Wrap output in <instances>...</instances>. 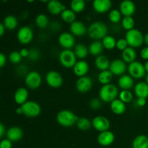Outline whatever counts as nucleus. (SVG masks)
Segmentation results:
<instances>
[{
    "label": "nucleus",
    "instance_id": "obj_1",
    "mask_svg": "<svg viewBox=\"0 0 148 148\" xmlns=\"http://www.w3.org/2000/svg\"><path fill=\"white\" fill-rule=\"evenodd\" d=\"M88 33L90 37L94 40L103 39L108 33V27L102 22H94L88 27Z\"/></svg>",
    "mask_w": 148,
    "mask_h": 148
},
{
    "label": "nucleus",
    "instance_id": "obj_2",
    "mask_svg": "<svg viewBox=\"0 0 148 148\" xmlns=\"http://www.w3.org/2000/svg\"><path fill=\"white\" fill-rule=\"evenodd\" d=\"M79 120L77 116L69 110H62L56 115V121L64 127H69L77 124Z\"/></svg>",
    "mask_w": 148,
    "mask_h": 148
},
{
    "label": "nucleus",
    "instance_id": "obj_3",
    "mask_svg": "<svg viewBox=\"0 0 148 148\" xmlns=\"http://www.w3.org/2000/svg\"><path fill=\"white\" fill-rule=\"evenodd\" d=\"M119 95V90L113 84H108V85H103L101 88L99 92V97L101 101L106 103L112 102L116 97Z\"/></svg>",
    "mask_w": 148,
    "mask_h": 148
},
{
    "label": "nucleus",
    "instance_id": "obj_4",
    "mask_svg": "<svg viewBox=\"0 0 148 148\" xmlns=\"http://www.w3.org/2000/svg\"><path fill=\"white\" fill-rule=\"evenodd\" d=\"M144 38L145 36L140 30L134 28L127 31L125 35V39L129 46L133 49L140 47L144 43Z\"/></svg>",
    "mask_w": 148,
    "mask_h": 148
},
{
    "label": "nucleus",
    "instance_id": "obj_5",
    "mask_svg": "<svg viewBox=\"0 0 148 148\" xmlns=\"http://www.w3.org/2000/svg\"><path fill=\"white\" fill-rule=\"evenodd\" d=\"M59 62L66 68H73L77 63V56L71 49H64L59 54Z\"/></svg>",
    "mask_w": 148,
    "mask_h": 148
},
{
    "label": "nucleus",
    "instance_id": "obj_6",
    "mask_svg": "<svg viewBox=\"0 0 148 148\" xmlns=\"http://www.w3.org/2000/svg\"><path fill=\"white\" fill-rule=\"evenodd\" d=\"M23 114L29 118H34L40 115L41 108L38 103L35 101H29L21 106Z\"/></svg>",
    "mask_w": 148,
    "mask_h": 148
},
{
    "label": "nucleus",
    "instance_id": "obj_7",
    "mask_svg": "<svg viewBox=\"0 0 148 148\" xmlns=\"http://www.w3.org/2000/svg\"><path fill=\"white\" fill-rule=\"evenodd\" d=\"M128 72L130 76L135 79H140L145 77L146 70L145 69V65L140 62H133L128 66Z\"/></svg>",
    "mask_w": 148,
    "mask_h": 148
},
{
    "label": "nucleus",
    "instance_id": "obj_8",
    "mask_svg": "<svg viewBox=\"0 0 148 148\" xmlns=\"http://www.w3.org/2000/svg\"><path fill=\"white\" fill-rule=\"evenodd\" d=\"M26 86L32 90H35L38 88L40 86L42 82L41 76L40 74L36 71H32L29 72L25 77V79Z\"/></svg>",
    "mask_w": 148,
    "mask_h": 148
},
{
    "label": "nucleus",
    "instance_id": "obj_9",
    "mask_svg": "<svg viewBox=\"0 0 148 148\" xmlns=\"http://www.w3.org/2000/svg\"><path fill=\"white\" fill-rule=\"evenodd\" d=\"M46 81L48 85L53 88H59L63 84V78L59 72L50 71L46 76Z\"/></svg>",
    "mask_w": 148,
    "mask_h": 148
},
{
    "label": "nucleus",
    "instance_id": "obj_10",
    "mask_svg": "<svg viewBox=\"0 0 148 148\" xmlns=\"http://www.w3.org/2000/svg\"><path fill=\"white\" fill-rule=\"evenodd\" d=\"M19 42L22 44H27L33 40V32L28 26H23L19 29L17 34Z\"/></svg>",
    "mask_w": 148,
    "mask_h": 148
},
{
    "label": "nucleus",
    "instance_id": "obj_11",
    "mask_svg": "<svg viewBox=\"0 0 148 148\" xmlns=\"http://www.w3.org/2000/svg\"><path fill=\"white\" fill-rule=\"evenodd\" d=\"M92 125L95 130L100 132H103L108 131L111 127V123L106 117L98 116L92 119Z\"/></svg>",
    "mask_w": 148,
    "mask_h": 148
},
{
    "label": "nucleus",
    "instance_id": "obj_12",
    "mask_svg": "<svg viewBox=\"0 0 148 148\" xmlns=\"http://www.w3.org/2000/svg\"><path fill=\"white\" fill-rule=\"evenodd\" d=\"M59 43L62 47L65 49H71L75 46V39L72 33L64 32L59 35Z\"/></svg>",
    "mask_w": 148,
    "mask_h": 148
},
{
    "label": "nucleus",
    "instance_id": "obj_13",
    "mask_svg": "<svg viewBox=\"0 0 148 148\" xmlns=\"http://www.w3.org/2000/svg\"><path fill=\"white\" fill-rule=\"evenodd\" d=\"M92 87V81L90 77L84 76L79 77L76 82V88L78 92L81 93H85L88 92Z\"/></svg>",
    "mask_w": 148,
    "mask_h": 148
},
{
    "label": "nucleus",
    "instance_id": "obj_14",
    "mask_svg": "<svg viewBox=\"0 0 148 148\" xmlns=\"http://www.w3.org/2000/svg\"><path fill=\"white\" fill-rule=\"evenodd\" d=\"M135 4L130 0H125L120 4L119 11L124 17H132L135 12Z\"/></svg>",
    "mask_w": 148,
    "mask_h": 148
},
{
    "label": "nucleus",
    "instance_id": "obj_15",
    "mask_svg": "<svg viewBox=\"0 0 148 148\" xmlns=\"http://www.w3.org/2000/svg\"><path fill=\"white\" fill-rule=\"evenodd\" d=\"M127 70V64L121 59H115L110 65L109 71L113 75H121Z\"/></svg>",
    "mask_w": 148,
    "mask_h": 148
},
{
    "label": "nucleus",
    "instance_id": "obj_16",
    "mask_svg": "<svg viewBox=\"0 0 148 148\" xmlns=\"http://www.w3.org/2000/svg\"><path fill=\"white\" fill-rule=\"evenodd\" d=\"M115 140L114 133L111 131H106L101 132L98 136V142L101 146L107 147L113 144Z\"/></svg>",
    "mask_w": 148,
    "mask_h": 148
},
{
    "label": "nucleus",
    "instance_id": "obj_17",
    "mask_svg": "<svg viewBox=\"0 0 148 148\" xmlns=\"http://www.w3.org/2000/svg\"><path fill=\"white\" fill-rule=\"evenodd\" d=\"M92 7L95 12L103 14L109 11L112 7V2L110 0H95L92 3Z\"/></svg>",
    "mask_w": 148,
    "mask_h": 148
},
{
    "label": "nucleus",
    "instance_id": "obj_18",
    "mask_svg": "<svg viewBox=\"0 0 148 148\" xmlns=\"http://www.w3.org/2000/svg\"><path fill=\"white\" fill-rule=\"evenodd\" d=\"M47 9L51 14L56 15V14H62L66 10V7L61 1L57 0H51L48 2Z\"/></svg>",
    "mask_w": 148,
    "mask_h": 148
},
{
    "label": "nucleus",
    "instance_id": "obj_19",
    "mask_svg": "<svg viewBox=\"0 0 148 148\" xmlns=\"http://www.w3.org/2000/svg\"><path fill=\"white\" fill-rule=\"evenodd\" d=\"M89 71V65L87 62L84 60H80L77 62L73 67V72L76 76L79 77L86 76Z\"/></svg>",
    "mask_w": 148,
    "mask_h": 148
},
{
    "label": "nucleus",
    "instance_id": "obj_20",
    "mask_svg": "<svg viewBox=\"0 0 148 148\" xmlns=\"http://www.w3.org/2000/svg\"><path fill=\"white\" fill-rule=\"evenodd\" d=\"M88 30L85 25L80 21H75L70 25V31L73 36H83L86 34Z\"/></svg>",
    "mask_w": 148,
    "mask_h": 148
},
{
    "label": "nucleus",
    "instance_id": "obj_21",
    "mask_svg": "<svg viewBox=\"0 0 148 148\" xmlns=\"http://www.w3.org/2000/svg\"><path fill=\"white\" fill-rule=\"evenodd\" d=\"M7 137L12 142H17L23 137V131L18 127H12L7 131Z\"/></svg>",
    "mask_w": 148,
    "mask_h": 148
},
{
    "label": "nucleus",
    "instance_id": "obj_22",
    "mask_svg": "<svg viewBox=\"0 0 148 148\" xmlns=\"http://www.w3.org/2000/svg\"><path fill=\"white\" fill-rule=\"evenodd\" d=\"M28 91L25 88H19L15 91L14 95V101L18 105H23L25 103L27 102L28 98Z\"/></svg>",
    "mask_w": 148,
    "mask_h": 148
},
{
    "label": "nucleus",
    "instance_id": "obj_23",
    "mask_svg": "<svg viewBox=\"0 0 148 148\" xmlns=\"http://www.w3.org/2000/svg\"><path fill=\"white\" fill-rule=\"evenodd\" d=\"M118 84L123 90H129L134 86V79L130 75H124L119 79Z\"/></svg>",
    "mask_w": 148,
    "mask_h": 148
},
{
    "label": "nucleus",
    "instance_id": "obj_24",
    "mask_svg": "<svg viewBox=\"0 0 148 148\" xmlns=\"http://www.w3.org/2000/svg\"><path fill=\"white\" fill-rule=\"evenodd\" d=\"M134 92L137 98H147L148 97V85L145 82H140L134 86Z\"/></svg>",
    "mask_w": 148,
    "mask_h": 148
},
{
    "label": "nucleus",
    "instance_id": "obj_25",
    "mask_svg": "<svg viewBox=\"0 0 148 148\" xmlns=\"http://www.w3.org/2000/svg\"><path fill=\"white\" fill-rule=\"evenodd\" d=\"M136 57H137V53L135 50L130 46L123 51L121 53V58L125 63L131 64L133 62H135Z\"/></svg>",
    "mask_w": 148,
    "mask_h": 148
},
{
    "label": "nucleus",
    "instance_id": "obj_26",
    "mask_svg": "<svg viewBox=\"0 0 148 148\" xmlns=\"http://www.w3.org/2000/svg\"><path fill=\"white\" fill-rule=\"evenodd\" d=\"M95 64L99 70L103 72V71L109 69L111 63H110L109 60L106 56H104V55H100L95 59Z\"/></svg>",
    "mask_w": 148,
    "mask_h": 148
},
{
    "label": "nucleus",
    "instance_id": "obj_27",
    "mask_svg": "<svg viewBox=\"0 0 148 148\" xmlns=\"http://www.w3.org/2000/svg\"><path fill=\"white\" fill-rule=\"evenodd\" d=\"M111 111L113 113L117 115H120L125 112L126 111V105L124 102L121 101L120 99H115L110 104Z\"/></svg>",
    "mask_w": 148,
    "mask_h": 148
},
{
    "label": "nucleus",
    "instance_id": "obj_28",
    "mask_svg": "<svg viewBox=\"0 0 148 148\" xmlns=\"http://www.w3.org/2000/svg\"><path fill=\"white\" fill-rule=\"evenodd\" d=\"M132 148H148V137L144 134L137 136L132 142Z\"/></svg>",
    "mask_w": 148,
    "mask_h": 148
},
{
    "label": "nucleus",
    "instance_id": "obj_29",
    "mask_svg": "<svg viewBox=\"0 0 148 148\" xmlns=\"http://www.w3.org/2000/svg\"><path fill=\"white\" fill-rule=\"evenodd\" d=\"M104 49V46L103 45L102 42L99 40H95L92 43H90L89 46V53L93 56H100L101 53L103 52Z\"/></svg>",
    "mask_w": 148,
    "mask_h": 148
},
{
    "label": "nucleus",
    "instance_id": "obj_30",
    "mask_svg": "<svg viewBox=\"0 0 148 148\" xmlns=\"http://www.w3.org/2000/svg\"><path fill=\"white\" fill-rule=\"evenodd\" d=\"M75 53L76 55L77 58H79L80 59H83L88 56L89 53V50L88 49L87 46L83 43H79L76 45L75 49Z\"/></svg>",
    "mask_w": 148,
    "mask_h": 148
},
{
    "label": "nucleus",
    "instance_id": "obj_31",
    "mask_svg": "<svg viewBox=\"0 0 148 148\" xmlns=\"http://www.w3.org/2000/svg\"><path fill=\"white\" fill-rule=\"evenodd\" d=\"M61 17L64 22L72 24L74 22L76 21V13L74 12L72 10L66 9L61 14Z\"/></svg>",
    "mask_w": 148,
    "mask_h": 148
},
{
    "label": "nucleus",
    "instance_id": "obj_32",
    "mask_svg": "<svg viewBox=\"0 0 148 148\" xmlns=\"http://www.w3.org/2000/svg\"><path fill=\"white\" fill-rule=\"evenodd\" d=\"M3 24H4V27L8 30H14L17 27L18 21L14 16L8 15L4 19Z\"/></svg>",
    "mask_w": 148,
    "mask_h": 148
},
{
    "label": "nucleus",
    "instance_id": "obj_33",
    "mask_svg": "<svg viewBox=\"0 0 148 148\" xmlns=\"http://www.w3.org/2000/svg\"><path fill=\"white\" fill-rule=\"evenodd\" d=\"M112 77L113 74L109 70H106L103 71V72H101L98 75V81L101 84H103V85H108V84H110L111 81L112 80Z\"/></svg>",
    "mask_w": 148,
    "mask_h": 148
},
{
    "label": "nucleus",
    "instance_id": "obj_34",
    "mask_svg": "<svg viewBox=\"0 0 148 148\" xmlns=\"http://www.w3.org/2000/svg\"><path fill=\"white\" fill-rule=\"evenodd\" d=\"M70 5L71 10L75 13L82 12L85 8V2L83 0H73Z\"/></svg>",
    "mask_w": 148,
    "mask_h": 148
},
{
    "label": "nucleus",
    "instance_id": "obj_35",
    "mask_svg": "<svg viewBox=\"0 0 148 148\" xmlns=\"http://www.w3.org/2000/svg\"><path fill=\"white\" fill-rule=\"evenodd\" d=\"M116 39L111 36H106L102 40V43L104 48L108 50H111L116 46Z\"/></svg>",
    "mask_w": 148,
    "mask_h": 148
},
{
    "label": "nucleus",
    "instance_id": "obj_36",
    "mask_svg": "<svg viewBox=\"0 0 148 148\" xmlns=\"http://www.w3.org/2000/svg\"><path fill=\"white\" fill-rule=\"evenodd\" d=\"M49 18L47 16L44 14H40L36 17V24L39 28H45L49 25Z\"/></svg>",
    "mask_w": 148,
    "mask_h": 148
},
{
    "label": "nucleus",
    "instance_id": "obj_37",
    "mask_svg": "<svg viewBox=\"0 0 148 148\" xmlns=\"http://www.w3.org/2000/svg\"><path fill=\"white\" fill-rule=\"evenodd\" d=\"M91 126H92V121H90L88 119L81 118L79 119L77 123V127L79 130H82V131H86L90 129Z\"/></svg>",
    "mask_w": 148,
    "mask_h": 148
},
{
    "label": "nucleus",
    "instance_id": "obj_38",
    "mask_svg": "<svg viewBox=\"0 0 148 148\" xmlns=\"http://www.w3.org/2000/svg\"><path fill=\"white\" fill-rule=\"evenodd\" d=\"M121 25L127 31L134 29V20L132 17H124L121 20Z\"/></svg>",
    "mask_w": 148,
    "mask_h": 148
},
{
    "label": "nucleus",
    "instance_id": "obj_39",
    "mask_svg": "<svg viewBox=\"0 0 148 148\" xmlns=\"http://www.w3.org/2000/svg\"><path fill=\"white\" fill-rule=\"evenodd\" d=\"M109 20L113 23H118L121 20V13L118 10H112L108 14Z\"/></svg>",
    "mask_w": 148,
    "mask_h": 148
},
{
    "label": "nucleus",
    "instance_id": "obj_40",
    "mask_svg": "<svg viewBox=\"0 0 148 148\" xmlns=\"http://www.w3.org/2000/svg\"><path fill=\"white\" fill-rule=\"evenodd\" d=\"M119 99L124 103H130L133 99V95L130 90H122L119 92Z\"/></svg>",
    "mask_w": 148,
    "mask_h": 148
},
{
    "label": "nucleus",
    "instance_id": "obj_41",
    "mask_svg": "<svg viewBox=\"0 0 148 148\" xmlns=\"http://www.w3.org/2000/svg\"><path fill=\"white\" fill-rule=\"evenodd\" d=\"M22 57L21 54H20V51H14L11 52L9 55V60L10 61V62H12V64H18L21 62Z\"/></svg>",
    "mask_w": 148,
    "mask_h": 148
},
{
    "label": "nucleus",
    "instance_id": "obj_42",
    "mask_svg": "<svg viewBox=\"0 0 148 148\" xmlns=\"http://www.w3.org/2000/svg\"><path fill=\"white\" fill-rule=\"evenodd\" d=\"M129 45L125 38H120L116 41V47L120 51H124L127 48L129 47Z\"/></svg>",
    "mask_w": 148,
    "mask_h": 148
},
{
    "label": "nucleus",
    "instance_id": "obj_43",
    "mask_svg": "<svg viewBox=\"0 0 148 148\" xmlns=\"http://www.w3.org/2000/svg\"><path fill=\"white\" fill-rule=\"evenodd\" d=\"M40 58V51L37 49H32L30 50L28 59L32 61H36Z\"/></svg>",
    "mask_w": 148,
    "mask_h": 148
},
{
    "label": "nucleus",
    "instance_id": "obj_44",
    "mask_svg": "<svg viewBox=\"0 0 148 148\" xmlns=\"http://www.w3.org/2000/svg\"><path fill=\"white\" fill-rule=\"evenodd\" d=\"M90 107L93 110H97L101 108V102L98 98H92L90 101Z\"/></svg>",
    "mask_w": 148,
    "mask_h": 148
},
{
    "label": "nucleus",
    "instance_id": "obj_45",
    "mask_svg": "<svg viewBox=\"0 0 148 148\" xmlns=\"http://www.w3.org/2000/svg\"><path fill=\"white\" fill-rule=\"evenodd\" d=\"M12 141H10L8 139H4L2 140L0 143V148H12Z\"/></svg>",
    "mask_w": 148,
    "mask_h": 148
},
{
    "label": "nucleus",
    "instance_id": "obj_46",
    "mask_svg": "<svg viewBox=\"0 0 148 148\" xmlns=\"http://www.w3.org/2000/svg\"><path fill=\"white\" fill-rule=\"evenodd\" d=\"M140 56L142 59L148 61V46L144 47L140 51Z\"/></svg>",
    "mask_w": 148,
    "mask_h": 148
},
{
    "label": "nucleus",
    "instance_id": "obj_47",
    "mask_svg": "<svg viewBox=\"0 0 148 148\" xmlns=\"http://www.w3.org/2000/svg\"><path fill=\"white\" fill-rule=\"evenodd\" d=\"M7 63V57L3 53H0V66L1 68L4 66Z\"/></svg>",
    "mask_w": 148,
    "mask_h": 148
},
{
    "label": "nucleus",
    "instance_id": "obj_48",
    "mask_svg": "<svg viewBox=\"0 0 148 148\" xmlns=\"http://www.w3.org/2000/svg\"><path fill=\"white\" fill-rule=\"evenodd\" d=\"M146 103H147V101H146L145 98H139L137 100V105L139 107H143L146 105Z\"/></svg>",
    "mask_w": 148,
    "mask_h": 148
},
{
    "label": "nucleus",
    "instance_id": "obj_49",
    "mask_svg": "<svg viewBox=\"0 0 148 148\" xmlns=\"http://www.w3.org/2000/svg\"><path fill=\"white\" fill-rule=\"evenodd\" d=\"M20 54H21L22 57L28 58L29 53H30V50H28V49H22L20 51Z\"/></svg>",
    "mask_w": 148,
    "mask_h": 148
},
{
    "label": "nucleus",
    "instance_id": "obj_50",
    "mask_svg": "<svg viewBox=\"0 0 148 148\" xmlns=\"http://www.w3.org/2000/svg\"><path fill=\"white\" fill-rule=\"evenodd\" d=\"M5 133V127H4V124H3L2 123H1V124H0V137H2Z\"/></svg>",
    "mask_w": 148,
    "mask_h": 148
},
{
    "label": "nucleus",
    "instance_id": "obj_51",
    "mask_svg": "<svg viewBox=\"0 0 148 148\" xmlns=\"http://www.w3.org/2000/svg\"><path fill=\"white\" fill-rule=\"evenodd\" d=\"M5 29L6 27H4L3 23H0V36H3V35H4V31H5Z\"/></svg>",
    "mask_w": 148,
    "mask_h": 148
},
{
    "label": "nucleus",
    "instance_id": "obj_52",
    "mask_svg": "<svg viewBox=\"0 0 148 148\" xmlns=\"http://www.w3.org/2000/svg\"><path fill=\"white\" fill-rule=\"evenodd\" d=\"M144 42H145V44L147 45V46H148V33H146V34L145 35Z\"/></svg>",
    "mask_w": 148,
    "mask_h": 148
},
{
    "label": "nucleus",
    "instance_id": "obj_53",
    "mask_svg": "<svg viewBox=\"0 0 148 148\" xmlns=\"http://www.w3.org/2000/svg\"><path fill=\"white\" fill-rule=\"evenodd\" d=\"M16 113H17V114H23V109H22L21 107H20V108H18L16 109Z\"/></svg>",
    "mask_w": 148,
    "mask_h": 148
},
{
    "label": "nucleus",
    "instance_id": "obj_54",
    "mask_svg": "<svg viewBox=\"0 0 148 148\" xmlns=\"http://www.w3.org/2000/svg\"><path fill=\"white\" fill-rule=\"evenodd\" d=\"M145 69L146 72H148V61H147L145 64Z\"/></svg>",
    "mask_w": 148,
    "mask_h": 148
},
{
    "label": "nucleus",
    "instance_id": "obj_55",
    "mask_svg": "<svg viewBox=\"0 0 148 148\" xmlns=\"http://www.w3.org/2000/svg\"><path fill=\"white\" fill-rule=\"evenodd\" d=\"M145 81H146V83H147V85H148V74H147V75H146V77H145Z\"/></svg>",
    "mask_w": 148,
    "mask_h": 148
}]
</instances>
